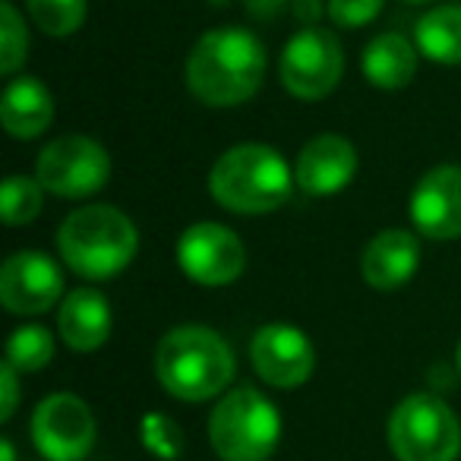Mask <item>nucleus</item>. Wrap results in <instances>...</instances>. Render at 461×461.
Segmentation results:
<instances>
[{
  "label": "nucleus",
  "instance_id": "f3484780",
  "mask_svg": "<svg viewBox=\"0 0 461 461\" xmlns=\"http://www.w3.org/2000/svg\"><path fill=\"white\" fill-rule=\"evenodd\" d=\"M0 117H4V130L16 140H32V136L45 133L54 121V98L45 89V83L32 77H20L7 86L4 98H0Z\"/></svg>",
  "mask_w": 461,
  "mask_h": 461
},
{
  "label": "nucleus",
  "instance_id": "b1692460",
  "mask_svg": "<svg viewBox=\"0 0 461 461\" xmlns=\"http://www.w3.org/2000/svg\"><path fill=\"white\" fill-rule=\"evenodd\" d=\"M142 442H146L149 452L165 461L180 458V452H184V433H180V427L167 414H146V420H142Z\"/></svg>",
  "mask_w": 461,
  "mask_h": 461
},
{
  "label": "nucleus",
  "instance_id": "f03ea898",
  "mask_svg": "<svg viewBox=\"0 0 461 461\" xmlns=\"http://www.w3.org/2000/svg\"><path fill=\"white\" fill-rule=\"evenodd\" d=\"M294 171L288 161L263 142L234 146L215 161L209 174V190L218 205L238 215H263L288 203Z\"/></svg>",
  "mask_w": 461,
  "mask_h": 461
},
{
  "label": "nucleus",
  "instance_id": "6ab92c4d",
  "mask_svg": "<svg viewBox=\"0 0 461 461\" xmlns=\"http://www.w3.org/2000/svg\"><path fill=\"white\" fill-rule=\"evenodd\" d=\"M417 48L436 64H461V7H436L417 23Z\"/></svg>",
  "mask_w": 461,
  "mask_h": 461
},
{
  "label": "nucleus",
  "instance_id": "2eb2a0df",
  "mask_svg": "<svg viewBox=\"0 0 461 461\" xmlns=\"http://www.w3.org/2000/svg\"><path fill=\"white\" fill-rule=\"evenodd\" d=\"M420 266V244L414 234L402 228L379 230L376 238L366 244L360 269H364L366 285L379 291H395L414 278Z\"/></svg>",
  "mask_w": 461,
  "mask_h": 461
},
{
  "label": "nucleus",
  "instance_id": "7c9ffc66",
  "mask_svg": "<svg viewBox=\"0 0 461 461\" xmlns=\"http://www.w3.org/2000/svg\"><path fill=\"white\" fill-rule=\"evenodd\" d=\"M408 4H423V0H408Z\"/></svg>",
  "mask_w": 461,
  "mask_h": 461
},
{
  "label": "nucleus",
  "instance_id": "5701e85b",
  "mask_svg": "<svg viewBox=\"0 0 461 461\" xmlns=\"http://www.w3.org/2000/svg\"><path fill=\"white\" fill-rule=\"evenodd\" d=\"M29 51V32H26V23H23L20 10L4 0L0 4V70L14 77L16 70L23 67Z\"/></svg>",
  "mask_w": 461,
  "mask_h": 461
},
{
  "label": "nucleus",
  "instance_id": "9d476101",
  "mask_svg": "<svg viewBox=\"0 0 461 461\" xmlns=\"http://www.w3.org/2000/svg\"><path fill=\"white\" fill-rule=\"evenodd\" d=\"M32 439L48 461H83L95 446V417L70 392L48 395L32 414Z\"/></svg>",
  "mask_w": 461,
  "mask_h": 461
},
{
  "label": "nucleus",
  "instance_id": "7ed1b4c3",
  "mask_svg": "<svg viewBox=\"0 0 461 461\" xmlns=\"http://www.w3.org/2000/svg\"><path fill=\"white\" fill-rule=\"evenodd\" d=\"M58 247L64 263L89 282L114 278L133 263L136 228L114 205H83L60 224Z\"/></svg>",
  "mask_w": 461,
  "mask_h": 461
},
{
  "label": "nucleus",
  "instance_id": "393cba45",
  "mask_svg": "<svg viewBox=\"0 0 461 461\" xmlns=\"http://www.w3.org/2000/svg\"><path fill=\"white\" fill-rule=\"evenodd\" d=\"M383 0H329V16L345 29H360L376 20Z\"/></svg>",
  "mask_w": 461,
  "mask_h": 461
},
{
  "label": "nucleus",
  "instance_id": "ddd939ff",
  "mask_svg": "<svg viewBox=\"0 0 461 461\" xmlns=\"http://www.w3.org/2000/svg\"><path fill=\"white\" fill-rule=\"evenodd\" d=\"M411 221L429 240L461 238V167L439 165L423 174L411 196Z\"/></svg>",
  "mask_w": 461,
  "mask_h": 461
},
{
  "label": "nucleus",
  "instance_id": "dca6fc26",
  "mask_svg": "<svg viewBox=\"0 0 461 461\" xmlns=\"http://www.w3.org/2000/svg\"><path fill=\"white\" fill-rule=\"evenodd\" d=\"M58 326L73 351L89 354L102 348L111 335V307L104 294L92 288H77L73 294H67V301L60 303Z\"/></svg>",
  "mask_w": 461,
  "mask_h": 461
},
{
  "label": "nucleus",
  "instance_id": "bb28decb",
  "mask_svg": "<svg viewBox=\"0 0 461 461\" xmlns=\"http://www.w3.org/2000/svg\"><path fill=\"white\" fill-rule=\"evenodd\" d=\"M244 4L257 20H272V16L282 14L288 0H244Z\"/></svg>",
  "mask_w": 461,
  "mask_h": 461
},
{
  "label": "nucleus",
  "instance_id": "423d86ee",
  "mask_svg": "<svg viewBox=\"0 0 461 461\" xmlns=\"http://www.w3.org/2000/svg\"><path fill=\"white\" fill-rule=\"evenodd\" d=\"M389 442L398 461H455L461 423L436 395H408L389 417Z\"/></svg>",
  "mask_w": 461,
  "mask_h": 461
},
{
  "label": "nucleus",
  "instance_id": "20e7f679",
  "mask_svg": "<svg viewBox=\"0 0 461 461\" xmlns=\"http://www.w3.org/2000/svg\"><path fill=\"white\" fill-rule=\"evenodd\" d=\"M158 383L180 402L215 398L234 376L228 341L205 326H180L161 339L155 351Z\"/></svg>",
  "mask_w": 461,
  "mask_h": 461
},
{
  "label": "nucleus",
  "instance_id": "f257e3e1",
  "mask_svg": "<svg viewBox=\"0 0 461 461\" xmlns=\"http://www.w3.org/2000/svg\"><path fill=\"white\" fill-rule=\"evenodd\" d=\"M266 48L247 29H215L196 41L186 64L190 92L212 108H230L263 86Z\"/></svg>",
  "mask_w": 461,
  "mask_h": 461
},
{
  "label": "nucleus",
  "instance_id": "4be33fe9",
  "mask_svg": "<svg viewBox=\"0 0 461 461\" xmlns=\"http://www.w3.org/2000/svg\"><path fill=\"white\" fill-rule=\"evenodd\" d=\"M29 16L48 35H73L86 20V0H26Z\"/></svg>",
  "mask_w": 461,
  "mask_h": 461
},
{
  "label": "nucleus",
  "instance_id": "0eeeda50",
  "mask_svg": "<svg viewBox=\"0 0 461 461\" xmlns=\"http://www.w3.org/2000/svg\"><path fill=\"white\" fill-rule=\"evenodd\" d=\"M111 177V158L89 136H60L39 155V184L64 199L98 193Z\"/></svg>",
  "mask_w": 461,
  "mask_h": 461
},
{
  "label": "nucleus",
  "instance_id": "cd10ccee",
  "mask_svg": "<svg viewBox=\"0 0 461 461\" xmlns=\"http://www.w3.org/2000/svg\"><path fill=\"white\" fill-rule=\"evenodd\" d=\"M297 16H301V20H316V14H320V0H297Z\"/></svg>",
  "mask_w": 461,
  "mask_h": 461
},
{
  "label": "nucleus",
  "instance_id": "f8f14e48",
  "mask_svg": "<svg viewBox=\"0 0 461 461\" xmlns=\"http://www.w3.org/2000/svg\"><path fill=\"white\" fill-rule=\"evenodd\" d=\"M60 291H64V276L45 253L23 250L0 269V301L10 313H45L60 301Z\"/></svg>",
  "mask_w": 461,
  "mask_h": 461
},
{
  "label": "nucleus",
  "instance_id": "c756f323",
  "mask_svg": "<svg viewBox=\"0 0 461 461\" xmlns=\"http://www.w3.org/2000/svg\"><path fill=\"white\" fill-rule=\"evenodd\" d=\"M458 373H461V345H458Z\"/></svg>",
  "mask_w": 461,
  "mask_h": 461
},
{
  "label": "nucleus",
  "instance_id": "412c9836",
  "mask_svg": "<svg viewBox=\"0 0 461 461\" xmlns=\"http://www.w3.org/2000/svg\"><path fill=\"white\" fill-rule=\"evenodd\" d=\"M41 190L45 186L32 177H7L4 190H0V209H4V221L10 228H20L39 218L41 212Z\"/></svg>",
  "mask_w": 461,
  "mask_h": 461
},
{
  "label": "nucleus",
  "instance_id": "1a4fd4ad",
  "mask_svg": "<svg viewBox=\"0 0 461 461\" xmlns=\"http://www.w3.org/2000/svg\"><path fill=\"white\" fill-rule=\"evenodd\" d=\"M177 263L184 276L205 288L238 282L247 266V250L234 230L215 221H199L180 234Z\"/></svg>",
  "mask_w": 461,
  "mask_h": 461
},
{
  "label": "nucleus",
  "instance_id": "39448f33",
  "mask_svg": "<svg viewBox=\"0 0 461 461\" xmlns=\"http://www.w3.org/2000/svg\"><path fill=\"white\" fill-rule=\"evenodd\" d=\"M209 439L224 461H266L282 439V417L263 392L234 389L212 411Z\"/></svg>",
  "mask_w": 461,
  "mask_h": 461
},
{
  "label": "nucleus",
  "instance_id": "a211bd4d",
  "mask_svg": "<svg viewBox=\"0 0 461 461\" xmlns=\"http://www.w3.org/2000/svg\"><path fill=\"white\" fill-rule=\"evenodd\" d=\"M417 54L411 41L398 32H385L366 45L364 51V77L376 89H402L414 79Z\"/></svg>",
  "mask_w": 461,
  "mask_h": 461
},
{
  "label": "nucleus",
  "instance_id": "6e6552de",
  "mask_svg": "<svg viewBox=\"0 0 461 461\" xmlns=\"http://www.w3.org/2000/svg\"><path fill=\"white\" fill-rule=\"evenodd\" d=\"M345 70V54L332 32L303 29L288 41L282 54V83L294 98L320 102L339 86Z\"/></svg>",
  "mask_w": 461,
  "mask_h": 461
},
{
  "label": "nucleus",
  "instance_id": "a878e982",
  "mask_svg": "<svg viewBox=\"0 0 461 461\" xmlns=\"http://www.w3.org/2000/svg\"><path fill=\"white\" fill-rule=\"evenodd\" d=\"M0 385H4V404H0V420H10L20 402V385H16V366L4 364L0 370Z\"/></svg>",
  "mask_w": 461,
  "mask_h": 461
},
{
  "label": "nucleus",
  "instance_id": "9b49d317",
  "mask_svg": "<svg viewBox=\"0 0 461 461\" xmlns=\"http://www.w3.org/2000/svg\"><path fill=\"white\" fill-rule=\"evenodd\" d=\"M250 360L257 373L276 389L303 385L313 373L316 354L310 339L288 322H269L250 341Z\"/></svg>",
  "mask_w": 461,
  "mask_h": 461
},
{
  "label": "nucleus",
  "instance_id": "aec40b11",
  "mask_svg": "<svg viewBox=\"0 0 461 461\" xmlns=\"http://www.w3.org/2000/svg\"><path fill=\"white\" fill-rule=\"evenodd\" d=\"M54 357V339L45 326H23L14 332L7 345V364L16 370H41Z\"/></svg>",
  "mask_w": 461,
  "mask_h": 461
},
{
  "label": "nucleus",
  "instance_id": "c85d7f7f",
  "mask_svg": "<svg viewBox=\"0 0 461 461\" xmlns=\"http://www.w3.org/2000/svg\"><path fill=\"white\" fill-rule=\"evenodd\" d=\"M0 452H4V461H16V448H14V442H10L7 436L0 439Z\"/></svg>",
  "mask_w": 461,
  "mask_h": 461
},
{
  "label": "nucleus",
  "instance_id": "4468645a",
  "mask_svg": "<svg viewBox=\"0 0 461 461\" xmlns=\"http://www.w3.org/2000/svg\"><path fill=\"white\" fill-rule=\"evenodd\" d=\"M357 171V152L345 136L322 133L301 149L294 165V184L307 196H332L345 190Z\"/></svg>",
  "mask_w": 461,
  "mask_h": 461
}]
</instances>
